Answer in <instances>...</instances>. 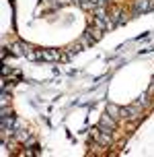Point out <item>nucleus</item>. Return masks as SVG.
Segmentation results:
<instances>
[{
    "mask_svg": "<svg viewBox=\"0 0 154 157\" xmlns=\"http://www.w3.org/2000/svg\"><path fill=\"white\" fill-rule=\"evenodd\" d=\"M101 35H103V29H99L97 25H95V27H88L84 39H82V44H88V46H91V44H95V41H99Z\"/></svg>",
    "mask_w": 154,
    "mask_h": 157,
    "instance_id": "f257e3e1",
    "label": "nucleus"
},
{
    "mask_svg": "<svg viewBox=\"0 0 154 157\" xmlns=\"http://www.w3.org/2000/svg\"><path fill=\"white\" fill-rule=\"evenodd\" d=\"M91 136L95 139V141L99 143V145H109L111 143V130H105V132H101L99 128H95L91 132Z\"/></svg>",
    "mask_w": 154,
    "mask_h": 157,
    "instance_id": "f03ea898",
    "label": "nucleus"
},
{
    "mask_svg": "<svg viewBox=\"0 0 154 157\" xmlns=\"http://www.w3.org/2000/svg\"><path fill=\"white\" fill-rule=\"evenodd\" d=\"M107 114H111L113 118H119V116H127V108H119V105H109L107 108Z\"/></svg>",
    "mask_w": 154,
    "mask_h": 157,
    "instance_id": "7ed1b4c3",
    "label": "nucleus"
},
{
    "mask_svg": "<svg viewBox=\"0 0 154 157\" xmlns=\"http://www.w3.org/2000/svg\"><path fill=\"white\" fill-rule=\"evenodd\" d=\"M99 128H105V130H113V128H115V122L111 120V114H105V116L101 118Z\"/></svg>",
    "mask_w": 154,
    "mask_h": 157,
    "instance_id": "20e7f679",
    "label": "nucleus"
},
{
    "mask_svg": "<svg viewBox=\"0 0 154 157\" xmlns=\"http://www.w3.org/2000/svg\"><path fill=\"white\" fill-rule=\"evenodd\" d=\"M152 4H154V0H138L134 8H136V13H144V10H148Z\"/></svg>",
    "mask_w": 154,
    "mask_h": 157,
    "instance_id": "39448f33",
    "label": "nucleus"
}]
</instances>
